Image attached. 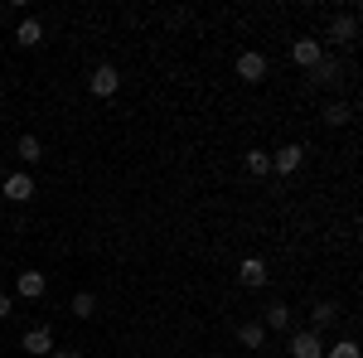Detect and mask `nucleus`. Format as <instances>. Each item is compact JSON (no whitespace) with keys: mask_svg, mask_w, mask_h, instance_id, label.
Segmentation results:
<instances>
[{"mask_svg":"<svg viewBox=\"0 0 363 358\" xmlns=\"http://www.w3.org/2000/svg\"><path fill=\"white\" fill-rule=\"evenodd\" d=\"M291 354L296 358H325V344H320L315 330H301V334H291Z\"/></svg>","mask_w":363,"mask_h":358,"instance_id":"nucleus-1","label":"nucleus"},{"mask_svg":"<svg viewBox=\"0 0 363 358\" xmlns=\"http://www.w3.org/2000/svg\"><path fill=\"white\" fill-rule=\"evenodd\" d=\"M25 354H34V358L54 354V330H49V325H34V330L25 334Z\"/></svg>","mask_w":363,"mask_h":358,"instance_id":"nucleus-2","label":"nucleus"},{"mask_svg":"<svg viewBox=\"0 0 363 358\" xmlns=\"http://www.w3.org/2000/svg\"><path fill=\"white\" fill-rule=\"evenodd\" d=\"M87 87H92V97H112L116 87H121V73H116V68H107V63H102V68H97V73H92V78H87Z\"/></svg>","mask_w":363,"mask_h":358,"instance_id":"nucleus-3","label":"nucleus"},{"mask_svg":"<svg viewBox=\"0 0 363 358\" xmlns=\"http://www.w3.org/2000/svg\"><path fill=\"white\" fill-rule=\"evenodd\" d=\"M320 58H325L320 39H296V44H291V63H301V68H315Z\"/></svg>","mask_w":363,"mask_h":358,"instance_id":"nucleus-4","label":"nucleus"},{"mask_svg":"<svg viewBox=\"0 0 363 358\" xmlns=\"http://www.w3.org/2000/svg\"><path fill=\"white\" fill-rule=\"evenodd\" d=\"M238 78H242V83H262V78H267V58L247 49V54L238 58Z\"/></svg>","mask_w":363,"mask_h":358,"instance_id":"nucleus-5","label":"nucleus"},{"mask_svg":"<svg viewBox=\"0 0 363 358\" xmlns=\"http://www.w3.org/2000/svg\"><path fill=\"white\" fill-rule=\"evenodd\" d=\"M301 165H306V150H301V145H286V150L272 155V169H277V174H296Z\"/></svg>","mask_w":363,"mask_h":358,"instance_id":"nucleus-6","label":"nucleus"},{"mask_svg":"<svg viewBox=\"0 0 363 358\" xmlns=\"http://www.w3.org/2000/svg\"><path fill=\"white\" fill-rule=\"evenodd\" d=\"M330 39L335 44H354L359 39V15H335L330 20Z\"/></svg>","mask_w":363,"mask_h":358,"instance_id":"nucleus-7","label":"nucleus"},{"mask_svg":"<svg viewBox=\"0 0 363 358\" xmlns=\"http://www.w3.org/2000/svg\"><path fill=\"white\" fill-rule=\"evenodd\" d=\"M238 281H242L247 291H257V286H267V262H262V257H247V262L238 267Z\"/></svg>","mask_w":363,"mask_h":358,"instance_id":"nucleus-8","label":"nucleus"},{"mask_svg":"<svg viewBox=\"0 0 363 358\" xmlns=\"http://www.w3.org/2000/svg\"><path fill=\"white\" fill-rule=\"evenodd\" d=\"M15 39H20L25 49H34V44H44V25H39L34 15H25V20H20V29H15Z\"/></svg>","mask_w":363,"mask_h":358,"instance_id":"nucleus-9","label":"nucleus"},{"mask_svg":"<svg viewBox=\"0 0 363 358\" xmlns=\"http://www.w3.org/2000/svg\"><path fill=\"white\" fill-rule=\"evenodd\" d=\"M29 194H34V179H29V174H10V179H5V198H15V203H25Z\"/></svg>","mask_w":363,"mask_h":358,"instance_id":"nucleus-10","label":"nucleus"},{"mask_svg":"<svg viewBox=\"0 0 363 358\" xmlns=\"http://www.w3.org/2000/svg\"><path fill=\"white\" fill-rule=\"evenodd\" d=\"M44 286H49L44 272H20V296H25V301H39V296H44Z\"/></svg>","mask_w":363,"mask_h":358,"instance_id":"nucleus-11","label":"nucleus"},{"mask_svg":"<svg viewBox=\"0 0 363 358\" xmlns=\"http://www.w3.org/2000/svg\"><path fill=\"white\" fill-rule=\"evenodd\" d=\"M238 339H242L247 349H262V344H267V325H262V320H247V325L238 330Z\"/></svg>","mask_w":363,"mask_h":358,"instance_id":"nucleus-12","label":"nucleus"},{"mask_svg":"<svg viewBox=\"0 0 363 358\" xmlns=\"http://www.w3.org/2000/svg\"><path fill=\"white\" fill-rule=\"evenodd\" d=\"M335 315H339V310H335L330 301H325V305H315V310H310V325H315V334H320V330H330V325H335Z\"/></svg>","mask_w":363,"mask_h":358,"instance_id":"nucleus-13","label":"nucleus"},{"mask_svg":"<svg viewBox=\"0 0 363 358\" xmlns=\"http://www.w3.org/2000/svg\"><path fill=\"white\" fill-rule=\"evenodd\" d=\"M73 315H78V320H92V315H97V296H92V291H78V296H73Z\"/></svg>","mask_w":363,"mask_h":358,"instance_id":"nucleus-14","label":"nucleus"},{"mask_svg":"<svg viewBox=\"0 0 363 358\" xmlns=\"http://www.w3.org/2000/svg\"><path fill=\"white\" fill-rule=\"evenodd\" d=\"M262 325H267V330H286V325H291V310H286V305H267V320H262Z\"/></svg>","mask_w":363,"mask_h":358,"instance_id":"nucleus-15","label":"nucleus"},{"mask_svg":"<svg viewBox=\"0 0 363 358\" xmlns=\"http://www.w3.org/2000/svg\"><path fill=\"white\" fill-rule=\"evenodd\" d=\"M39 155H44V145H39V136H20V160H25V165H34Z\"/></svg>","mask_w":363,"mask_h":358,"instance_id":"nucleus-16","label":"nucleus"},{"mask_svg":"<svg viewBox=\"0 0 363 358\" xmlns=\"http://www.w3.org/2000/svg\"><path fill=\"white\" fill-rule=\"evenodd\" d=\"M349 116H354V107H349V102H330V107H325V121H330V126H344Z\"/></svg>","mask_w":363,"mask_h":358,"instance_id":"nucleus-17","label":"nucleus"},{"mask_svg":"<svg viewBox=\"0 0 363 358\" xmlns=\"http://www.w3.org/2000/svg\"><path fill=\"white\" fill-rule=\"evenodd\" d=\"M247 169H252V174H267V169H272V155H262V150H247Z\"/></svg>","mask_w":363,"mask_h":358,"instance_id":"nucleus-18","label":"nucleus"},{"mask_svg":"<svg viewBox=\"0 0 363 358\" xmlns=\"http://www.w3.org/2000/svg\"><path fill=\"white\" fill-rule=\"evenodd\" d=\"M330 358H359V344L354 339H339L335 349H330Z\"/></svg>","mask_w":363,"mask_h":358,"instance_id":"nucleus-19","label":"nucleus"},{"mask_svg":"<svg viewBox=\"0 0 363 358\" xmlns=\"http://www.w3.org/2000/svg\"><path fill=\"white\" fill-rule=\"evenodd\" d=\"M310 73H315V83H330V78H339V68H335V63H325V58H320Z\"/></svg>","mask_w":363,"mask_h":358,"instance_id":"nucleus-20","label":"nucleus"},{"mask_svg":"<svg viewBox=\"0 0 363 358\" xmlns=\"http://www.w3.org/2000/svg\"><path fill=\"white\" fill-rule=\"evenodd\" d=\"M5 315H15V305H10V296H0V320H5Z\"/></svg>","mask_w":363,"mask_h":358,"instance_id":"nucleus-21","label":"nucleus"},{"mask_svg":"<svg viewBox=\"0 0 363 358\" xmlns=\"http://www.w3.org/2000/svg\"><path fill=\"white\" fill-rule=\"evenodd\" d=\"M49 358H83V354H73V349H54Z\"/></svg>","mask_w":363,"mask_h":358,"instance_id":"nucleus-22","label":"nucleus"}]
</instances>
